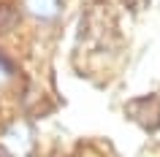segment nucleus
Instances as JSON below:
<instances>
[{
  "label": "nucleus",
  "instance_id": "obj_1",
  "mask_svg": "<svg viewBox=\"0 0 160 157\" xmlns=\"http://www.w3.org/2000/svg\"><path fill=\"white\" fill-rule=\"evenodd\" d=\"M128 119H133L141 130L155 133L160 130V98L158 95H144V98H133L125 103Z\"/></svg>",
  "mask_w": 160,
  "mask_h": 157
},
{
  "label": "nucleus",
  "instance_id": "obj_4",
  "mask_svg": "<svg viewBox=\"0 0 160 157\" xmlns=\"http://www.w3.org/2000/svg\"><path fill=\"white\" fill-rule=\"evenodd\" d=\"M19 25V11L11 3H0V33H8Z\"/></svg>",
  "mask_w": 160,
  "mask_h": 157
},
{
  "label": "nucleus",
  "instance_id": "obj_3",
  "mask_svg": "<svg viewBox=\"0 0 160 157\" xmlns=\"http://www.w3.org/2000/svg\"><path fill=\"white\" fill-rule=\"evenodd\" d=\"M25 6L35 19H57L62 11V0H25Z\"/></svg>",
  "mask_w": 160,
  "mask_h": 157
},
{
  "label": "nucleus",
  "instance_id": "obj_5",
  "mask_svg": "<svg viewBox=\"0 0 160 157\" xmlns=\"http://www.w3.org/2000/svg\"><path fill=\"white\" fill-rule=\"evenodd\" d=\"M14 73V65H11V60H6L0 54V76H11Z\"/></svg>",
  "mask_w": 160,
  "mask_h": 157
},
{
  "label": "nucleus",
  "instance_id": "obj_6",
  "mask_svg": "<svg viewBox=\"0 0 160 157\" xmlns=\"http://www.w3.org/2000/svg\"><path fill=\"white\" fill-rule=\"evenodd\" d=\"M0 157H11V155H8V149H6V146H0Z\"/></svg>",
  "mask_w": 160,
  "mask_h": 157
},
{
  "label": "nucleus",
  "instance_id": "obj_2",
  "mask_svg": "<svg viewBox=\"0 0 160 157\" xmlns=\"http://www.w3.org/2000/svg\"><path fill=\"white\" fill-rule=\"evenodd\" d=\"M3 138H6V149L17 152V155H30L33 146H35L33 125H27V122H11L3 130Z\"/></svg>",
  "mask_w": 160,
  "mask_h": 157
}]
</instances>
